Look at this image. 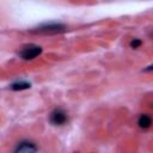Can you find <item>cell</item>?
<instances>
[{
  "label": "cell",
  "mask_w": 153,
  "mask_h": 153,
  "mask_svg": "<svg viewBox=\"0 0 153 153\" xmlns=\"http://www.w3.org/2000/svg\"><path fill=\"white\" fill-rule=\"evenodd\" d=\"M42 53V48L37 44H33V43H30V44H25L23 45L19 51H18V56L23 60H33L36 59L37 56H39Z\"/></svg>",
  "instance_id": "2"
},
{
  "label": "cell",
  "mask_w": 153,
  "mask_h": 153,
  "mask_svg": "<svg viewBox=\"0 0 153 153\" xmlns=\"http://www.w3.org/2000/svg\"><path fill=\"white\" fill-rule=\"evenodd\" d=\"M37 145L30 140H23L17 143V146L13 149V153H36L37 152Z\"/></svg>",
  "instance_id": "4"
},
{
  "label": "cell",
  "mask_w": 153,
  "mask_h": 153,
  "mask_svg": "<svg viewBox=\"0 0 153 153\" xmlns=\"http://www.w3.org/2000/svg\"><path fill=\"white\" fill-rule=\"evenodd\" d=\"M137 124H139L140 128L147 129L152 126V117L147 114H142V115H140V117L137 120Z\"/></svg>",
  "instance_id": "5"
},
{
  "label": "cell",
  "mask_w": 153,
  "mask_h": 153,
  "mask_svg": "<svg viewBox=\"0 0 153 153\" xmlns=\"http://www.w3.org/2000/svg\"><path fill=\"white\" fill-rule=\"evenodd\" d=\"M10 87H11L13 91H22V90L29 88V87H30V82L24 81V80H22V81H16V82L11 84Z\"/></svg>",
  "instance_id": "6"
},
{
  "label": "cell",
  "mask_w": 153,
  "mask_h": 153,
  "mask_svg": "<svg viewBox=\"0 0 153 153\" xmlns=\"http://www.w3.org/2000/svg\"><path fill=\"white\" fill-rule=\"evenodd\" d=\"M49 121L50 123H53L54 126H63L67 121H68V116L66 114V111L61 108H56L50 112L49 116Z\"/></svg>",
  "instance_id": "3"
},
{
  "label": "cell",
  "mask_w": 153,
  "mask_h": 153,
  "mask_svg": "<svg viewBox=\"0 0 153 153\" xmlns=\"http://www.w3.org/2000/svg\"><path fill=\"white\" fill-rule=\"evenodd\" d=\"M140 44H141V41H140V39H136V38H135V39H133V41L130 42V45H131V48H133V49H136Z\"/></svg>",
  "instance_id": "7"
},
{
  "label": "cell",
  "mask_w": 153,
  "mask_h": 153,
  "mask_svg": "<svg viewBox=\"0 0 153 153\" xmlns=\"http://www.w3.org/2000/svg\"><path fill=\"white\" fill-rule=\"evenodd\" d=\"M66 26L60 23H45L42 24L35 29L31 30L32 33H42V35H55V33H61L66 31Z\"/></svg>",
  "instance_id": "1"
}]
</instances>
